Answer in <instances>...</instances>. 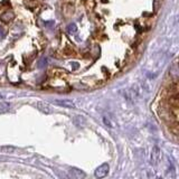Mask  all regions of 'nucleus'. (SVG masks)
Here are the masks:
<instances>
[{
	"label": "nucleus",
	"mask_w": 179,
	"mask_h": 179,
	"mask_svg": "<svg viewBox=\"0 0 179 179\" xmlns=\"http://www.w3.org/2000/svg\"><path fill=\"white\" fill-rule=\"evenodd\" d=\"M110 171V166L107 163H102L101 166H99L94 171V176L98 179H102L107 176V173Z\"/></svg>",
	"instance_id": "obj_1"
},
{
	"label": "nucleus",
	"mask_w": 179,
	"mask_h": 179,
	"mask_svg": "<svg viewBox=\"0 0 179 179\" xmlns=\"http://www.w3.org/2000/svg\"><path fill=\"white\" fill-rule=\"evenodd\" d=\"M161 159V151H160L159 147H153L152 151H151V156H150V163L152 166H157Z\"/></svg>",
	"instance_id": "obj_2"
},
{
	"label": "nucleus",
	"mask_w": 179,
	"mask_h": 179,
	"mask_svg": "<svg viewBox=\"0 0 179 179\" xmlns=\"http://www.w3.org/2000/svg\"><path fill=\"white\" fill-rule=\"evenodd\" d=\"M69 175L72 179H85V173L78 168H71L69 170Z\"/></svg>",
	"instance_id": "obj_3"
},
{
	"label": "nucleus",
	"mask_w": 179,
	"mask_h": 179,
	"mask_svg": "<svg viewBox=\"0 0 179 179\" xmlns=\"http://www.w3.org/2000/svg\"><path fill=\"white\" fill-rule=\"evenodd\" d=\"M53 103L56 105H59V106L63 107H69V109H75L74 102L71 101V100H54Z\"/></svg>",
	"instance_id": "obj_4"
},
{
	"label": "nucleus",
	"mask_w": 179,
	"mask_h": 179,
	"mask_svg": "<svg viewBox=\"0 0 179 179\" xmlns=\"http://www.w3.org/2000/svg\"><path fill=\"white\" fill-rule=\"evenodd\" d=\"M36 106H37V109H38L40 112H43V113H45V114L52 113V109H50V106L44 101H38L37 103H36Z\"/></svg>",
	"instance_id": "obj_5"
},
{
	"label": "nucleus",
	"mask_w": 179,
	"mask_h": 179,
	"mask_svg": "<svg viewBox=\"0 0 179 179\" xmlns=\"http://www.w3.org/2000/svg\"><path fill=\"white\" fill-rule=\"evenodd\" d=\"M13 18H15V15H13V11H10V10L5 11L2 15H0V20H1L2 23H9V21H11Z\"/></svg>",
	"instance_id": "obj_6"
},
{
	"label": "nucleus",
	"mask_w": 179,
	"mask_h": 179,
	"mask_svg": "<svg viewBox=\"0 0 179 179\" xmlns=\"http://www.w3.org/2000/svg\"><path fill=\"white\" fill-rule=\"evenodd\" d=\"M10 110V104L8 102H0V113H7Z\"/></svg>",
	"instance_id": "obj_7"
},
{
	"label": "nucleus",
	"mask_w": 179,
	"mask_h": 179,
	"mask_svg": "<svg viewBox=\"0 0 179 179\" xmlns=\"http://www.w3.org/2000/svg\"><path fill=\"white\" fill-rule=\"evenodd\" d=\"M67 32H69V34L76 33V32H77V26H76V24H74V23L69 24V26H67Z\"/></svg>",
	"instance_id": "obj_8"
},
{
	"label": "nucleus",
	"mask_w": 179,
	"mask_h": 179,
	"mask_svg": "<svg viewBox=\"0 0 179 179\" xmlns=\"http://www.w3.org/2000/svg\"><path fill=\"white\" fill-rule=\"evenodd\" d=\"M46 65H47V58H45V57L40 58L38 61V63H37V66H38V69H44V67H45Z\"/></svg>",
	"instance_id": "obj_9"
},
{
	"label": "nucleus",
	"mask_w": 179,
	"mask_h": 179,
	"mask_svg": "<svg viewBox=\"0 0 179 179\" xmlns=\"http://www.w3.org/2000/svg\"><path fill=\"white\" fill-rule=\"evenodd\" d=\"M1 151H2V152H13V151H15V147L3 146V147H1Z\"/></svg>",
	"instance_id": "obj_10"
},
{
	"label": "nucleus",
	"mask_w": 179,
	"mask_h": 179,
	"mask_svg": "<svg viewBox=\"0 0 179 179\" xmlns=\"http://www.w3.org/2000/svg\"><path fill=\"white\" fill-rule=\"evenodd\" d=\"M44 25H45L46 27L54 26V25H55V21H54V20H50V21H45V23H44Z\"/></svg>",
	"instance_id": "obj_11"
},
{
	"label": "nucleus",
	"mask_w": 179,
	"mask_h": 179,
	"mask_svg": "<svg viewBox=\"0 0 179 179\" xmlns=\"http://www.w3.org/2000/svg\"><path fill=\"white\" fill-rule=\"evenodd\" d=\"M72 65H73V67H74V69H77V67H78L77 63H72Z\"/></svg>",
	"instance_id": "obj_12"
},
{
	"label": "nucleus",
	"mask_w": 179,
	"mask_h": 179,
	"mask_svg": "<svg viewBox=\"0 0 179 179\" xmlns=\"http://www.w3.org/2000/svg\"><path fill=\"white\" fill-rule=\"evenodd\" d=\"M3 98V96H2V95H1V94H0V99H2Z\"/></svg>",
	"instance_id": "obj_13"
}]
</instances>
